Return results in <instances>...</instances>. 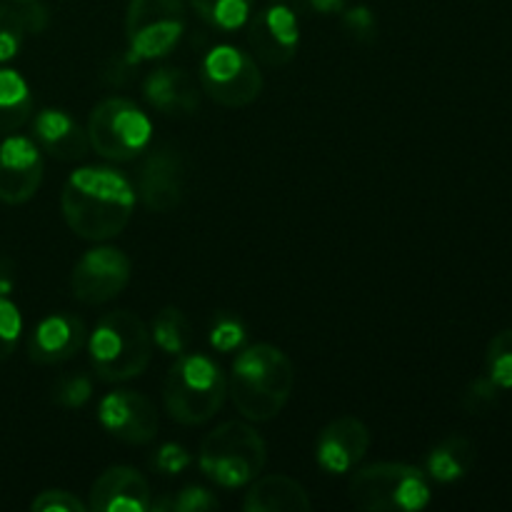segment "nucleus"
<instances>
[{"label": "nucleus", "instance_id": "f257e3e1", "mask_svg": "<svg viewBox=\"0 0 512 512\" xmlns=\"http://www.w3.org/2000/svg\"><path fill=\"white\" fill-rule=\"evenodd\" d=\"M60 210L78 238L105 243L123 233L133 218V183L115 168L85 165L65 180Z\"/></svg>", "mask_w": 512, "mask_h": 512}, {"label": "nucleus", "instance_id": "f03ea898", "mask_svg": "<svg viewBox=\"0 0 512 512\" xmlns=\"http://www.w3.org/2000/svg\"><path fill=\"white\" fill-rule=\"evenodd\" d=\"M295 388L293 360L270 343L240 348L228 378V395L235 410L250 423L278 418Z\"/></svg>", "mask_w": 512, "mask_h": 512}, {"label": "nucleus", "instance_id": "7ed1b4c3", "mask_svg": "<svg viewBox=\"0 0 512 512\" xmlns=\"http://www.w3.org/2000/svg\"><path fill=\"white\" fill-rule=\"evenodd\" d=\"M90 365L103 383H125L148 370L153 358L150 328L130 310H113L88 335Z\"/></svg>", "mask_w": 512, "mask_h": 512}, {"label": "nucleus", "instance_id": "20e7f679", "mask_svg": "<svg viewBox=\"0 0 512 512\" xmlns=\"http://www.w3.org/2000/svg\"><path fill=\"white\" fill-rule=\"evenodd\" d=\"M228 398V378L213 358L180 353L163 383V403L180 425H203L220 413Z\"/></svg>", "mask_w": 512, "mask_h": 512}, {"label": "nucleus", "instance_id": "39448f33", "mask_svg": "<svg viewBox=\"0 0 512 512\" xmlns=\"http://www.w3.org/2000/svg\"><path fill=\"white\" fill-rule=\"evenodd\" d=\"M268 463V445L243 420H228L210 430L200 443V473L218 488L238 490L253 483Z\"/></svg>", "mask_w": 512, "mask_h": 512}, {"label": "nucleus", "instance_id": "423d86ee", "mask_svg": "<svg viewBox=\"0 0 512 512\" xmlns=\"http://www.w3.org/2000/svg\"><path fill=\"white\" fill-rule=\"evenodd\" d=\"M348 498L368 512H418L428 508L433 493L425 470L408 463H373L350 478Z\"/></svg>", "mask_w": 512, "mask_h": 512}, {"label": "nucleus", "instance_id": "0eeeda50", "mask_svg": "<svg viewBox=\"0 0 512 512\" xmlns=\"http://www.w3.org/2000/svg\"><path fill=\"white\" fill-rule=\"evenodd\" d=\"M90 148L105 160L128 163L145 153L153 138L148 115L128 98H105L88 118Z\"/></svg>", "mask_w": 512, "mask_h": 512}, {"label": "nucleus", "instance_id": "6e6552de", "mask_svg": "<svg viewBox=\"0 0 512 512\" xmlns=\"http://www.w3.org/2000/svg\"><path fill=\"white\" fill-rule=\"evenodd\" d=\"M185 33L183 0H130L125 10V58L133 65L165 58Z\"/></svg>", "mask_w": 512, "mask_h": 512}, {"label": "nucleus", "instance_id": "1a4fd4ad", "mask_svg": "<svg viewBox=\"0 0 512 512\" xmlns=\"http://www.w3.org/2000/svg\"><path fill=\"white\" fill-rule=\"evenodd\" d=\"M200 85L223 108H248L263 93V73L253 55L223 43L200 63Z\"/></svg>", "mask_w": 512, "mask_h": 512}, {"label": "nucleus", "instance_id": "9d476101", "mask_svg": "<svg viewBox=\"0 0 512 512\" xmlns=\"http://www.w3.org/2000/svg\"><path fill=\"white\" fill-rule=\"evenodd\" d=\"M133 275V260L118 248L100 245L88 250L75 263L70 275V290L73 298L83 305H103L118 298L130 283Z\"/></svg>", "mask_w": 512, "mask_h": 512}, {"label": "nucleus", "instance_id": "9b49d317", "mask_svg": "<svg viewBox=\"0 0 512 512\" xmlns=\"http://www.w3.org/2000/svg\"><path fill=\"white\" fill-rule=\"evenodd\" d=\"M98 420L110 438L125 445H148L158 435V410L153 400L135 390H113L98 405Z\"/></svg>", "mask_w": 512, "mask_h": 512}, {"label": "nucleus", "instance_id": "f8f14e48", "mask_svg": "<svg viewBox=\"0 0 512 512\" xmlns=\"http://www.w3.org/2000/svg\"><path fill=\"white\" fill-rule=\"evenodd\" d=\"M43 150L25 135L0 140V203L23 205L43 183Z\"/></svg>", "mask_w": 512, "mask_h": 512}, {"label": "nucleus", "instance_id": "ddd939ff", "mask_svg": "<svg viewBox=\"0 0 512 512\" xmlns=\"http://www.w3.org/2000/svg\"><path fill=\"white\" fill-rule=\"evenodd\" d=\"M248 43L253 58L270 68L288 65L300 45L298 15L283 3L260 10L248 20Z\"/></svg>", "mask_w": 512, "mask_h": 512}, {"label": "nucleus", "instance_id": "4468645a", "mask_svg": "<svg viewBox=\"0 0 512 512\" xmlns=\"http://www.w3.org/2000/svg\"><path fill=\"white\" fill-rule=\"evenodd\" d=\"M370 448V430L353 415L335 418L320 430L315 440V460L328 475H345L363 463Z\"/></svg>", "mask_w": 512, "mask_h": 512}, {"label": "nucleus", "instance_id": "2eb2a0df", "mask_svg": "<svg viewBox=\"0 0 512 512\" xmlns=\"http://www.w3.org/2000/svg\"><path fill=\"white\" fill-rule=\"evenodd\" d=\"M138 195L150 213H170L183 203L185 165L178 150H150L138 175Z\"/></svg>", "mask_w": 512, "mask_h": 512}, {"label": "nucleus", "instance_id": "dca6fc26", "mask_svg": "<svg viewBox=\"0 0 512 512\" xmlns=\"http://www.w3.org/2000/svg\"><path fill=\"white\" fill-rule=\"evenodd\" d=\"M88 345V328L73 313H50L28 338V358L35 365H60Z\"/></svg>", "mask_w": 512, "mask_h": 512}, {"label": "nucleus", "instance_id": "f3484780", "mask_svg": "<svg viewBox=\"0 0 512 512\" xmlns=\"http://www.w3.org/2000/svg\"><path fill=\"white\" fill-rule=\"evenodd\" d=\"M88 508L95 512H150L153 490L143 473L130 465H113L95 478Z\"/></svg>", "mask_w": 512, "mask_h": 512}, {"label": "nucleus", "instance_id": "a211bd4d", "mask_svg": "<svg viewBox=\"0 0 512 512\" xmlns=\"http://www.w3.org/2000/svg\"><path fill=\"white\" fill-rule=\"evenodd\" d=\"M35 143L43 153L53 155L63 163L83 160L90 150L88 130L78 123L70 113L58 108H45L33 120Z\"/></svg>", "mask_w": 512, "mask_h": 512}, {"label": "nucleus", "instance_id": "6ab92c4d", "mask_svg": "<svg viewBox=\"0 0 512 512\" xmlns=\"http://www.w3.org/2000/svg\"><path fill=\"white\" fill-rule=\"evenodd\" d=\"M143 98L163 115H190L200 108L195 80L183 68H158L145 78Z\"/></svg>", "mask_w": 512, "mask_h": 512}, {"label": "nucleus", "instance_id": "aec40b11", "mask_svg": "<svg viewBox=\"0 0 512 512\" xmlns=\"http://www.w3.org/2000/svg\"><path fill=\"white\" fill-rule=\"evenodd\" d=\"M310 508L308 490L290 475H258L243 498L245 512H310Z\"/></svg>", "mask_w": 512, "mask_h": 512}, {"label": "nucleus", "instance_id": "412c9836", "mask_svg": "<svg viewBox=\"0 0 512 512\" xmlns=\"http://www.w3.org/2000/svg\"><path fill=\"white\" fill-rule=\"evenodd\" d=\"M48 8L40 0H8L0 5V63L20 53L25 35H38L48 28Z\"/></svg>", "mask_w": 512, "mask_h": 512}, {"label": "nucleus", "instance_id": "4be33fe9", "mask_svg": "<svg viewBox=\"0 0 512 512\" xmlns=\"http://www.w3.org/2000/svg\"><path fill=\"white\" fill-rule=\"evenodd\" d=\"M475 465V445L463 435H450L435 445L425 458V473L435 483H455L463 480Z\"/></svg>", "mask_w": 512, "mask_h": 512}, {"label": "nucleus", "instance_id": "5701e85b", "mask_svg": "<svg viewBox=\"0 0 512 512\" xmlns=\"http://www.w3.org/2000/svg\"><path fill=\"white\" fill-rule=\"evenodd\" d=\"M33 113V93L18 70L0 68V135L23 128Z\"/></svg>", "mask_w": 512, "mask_h": 512}, {"label": "nucleus", "instance_id": "b1692460", "mask_svg": "<svg viewBox=\"0 0 512 512\" xmlns=\"http://www.w3.org/2000/svg\"><path fill=\"white\" fill-rule=\"evenodd\" d=\"M188 3L203 23L230 33L248 23L255 0H188Z\"/></svg>", "mask_w": 512, "mask_h": 512}, {"label": "nucleus", "instance_id": "393cba45", "mask_svg": "<svg viewBox=\"0 0 512 512\" xmlns=\"http://www.w3.org/2000/svg\"><path fill=\"white\" fill-rule=\"evenodd\" d=\"M150 338L165 355L185 353L193 335H190V323L183 310L173 308V305L160 310L150 323Z\"/></svg>", "mask_w": 512, "mask_h": 512}, {"label": "nucleus", "instance_id": "a878e982", "mask_svg": "<svg viewBox=\"0 0 512 512\" xmlns=\"http://www.w3.org/2000/svg\"><path fill=\"white\" fill-rule=\"evenodd\" d=\"M485 370L500 390H512V328L500 330L488 343Z\"/></svg>", "mask_w": 512, "mask_h": 512}, {"label": "nucleus", "instance_id": "bb28decb", "mask_svg": "<svg viewBox=\"0 0 512 512\" xmlns=\"http://www.w3.org/2000/svg\"><path fill=\"white\" fill-rule=\"evenodd\" d=\"M208 340L218 353H233V350H240L245 345L248 330H245V323L235 313H218L208 330Z\"/></svg>", "mask_w": 512, "mask_h": 512}, {"label": "nucleus", "instance_id": "cd10ccee", "mask_svg": "<svg viewBox=\"0 0 512 512\" xmlns=\"http://www.w3.org/2000/svg\"><path fill=\"white\" fill-rule=\"evenodd\" d=\"M220 508V500L215 498V493H210L208 488H200V485H188V488L180 490L175 498H163L153 500V508L150 510H163V512H208Z\"/></svg>", "mask_w": 512, "mask_h": 512}, {"label": "nucleus", "instance_id": "c85d7f7f", "mask_svg": "<svg viewBox=\"0 0 512 512\" xmlns=\"http://www.w3.org/2000/svg\"><path fill=\"white\" fill-rule=\"evenodd\" d=\"M20 333H23V315L18 305L8 300V295H0V363L15 353Z\"/></svg>", "mask_w": 512, "mask_h": 512}, {"label": "nucleus", "instance_id": "c756f323", "mask_svg": "<svg viewBox=\"0 0 512 512\" xmlns=\"http://www.w3.org/2000/svg\"><path fill=\"white\" fill-rule=\"evenodd\" d=\"M90 395H93V383H90L88 375H70V378L60 380L53 390L55 403L68 410L83 408Z\"/></svg>", "mask_w": 512, "mask_h": 512}, {"label": "nucleus", "instance_id": "7c9ffc66", "mask_svg": "<svg viewBox=\"0 0 512 512\" xmlns=\"http://www.w3.org/2000/svg\"><path fill=\"white\" fill-rule=\"evenodd\" d=\"M343 30L358 43H373L378 35V18L368 5H355L343 10Z\"/></svg>", "mask_w": 512, "mask_h": 512}, {"label": "nucleus", "instance_id": "2f4dec72", "mask_svg": "<svg viewBox=\"0 0 512 512\" xmlns=\"http://www.w3.org/2000/svg\"><path fill=\"white\" fill-rule=\"evenodd\" d=\"M500 388L490 378H478L465 388L463 408L470 415H485L495 403H498Z\"/></svg>", "mask_w": 512, "mask_h": 512}, {"label": "nucleus", "instance_id": "473e14b6", "mask_svg": "<svg viewBox=\"0 0 512 512\" xmlns=\"http://www.w3.org/2000/svg\"><path fill=\"white\" fill-rule=\"evenodd\" d=\"M30 510L33 512H88L90 508L88 503H83V500H80L75 493H70V490L53 488V490H43V493L30 503Z\"/></svg>", "mask_w": 512, "mask_h": 512}, {"label": "nucleus", "instance_id": "72a5a7b5", "mask_svg": "<svg viewBox=\"0 0 512 512\" xmlns=\"http://www.w3.org/2000/svg\"><path fill=\"white\" fill-rule=\"evenodd\" d=\"M153 468L158 470L160 475H180L183 470H188L190 465H193V455L188 453V448H183V445L178 443H165L160 445L158 453L153 455Z\"/></svg>", "mask_w": 512, "mask_h": 512}, {"label": "nucleus", "instance_id": "f704fd0d", "mask_svg": "<svg viewBox=\"0 0 512 512\" xmlns=\"http://www.w3.org/2000/svg\"><path fill=\"white\" fill-rule=\"evenodd\" d=\"M15 288V265L10 258H0V295H8Z\"/></svg>", "mask_w": 512, "mask_h": 512}, {"label": "nucleus", "instance_id": "c9c22d12", "mask_svg": "<svg viewBox=\"0 0 512 512\" xmlns=\"http://www.w3.org/2000/svg\"><path fill=\"white\" fill-rule=\"evenodd\" d=\"M308 3L320 15H338L348 8V0H308Z\"/></svg>", "mask_w": 512, "mask_h": 512}]
</instances>
